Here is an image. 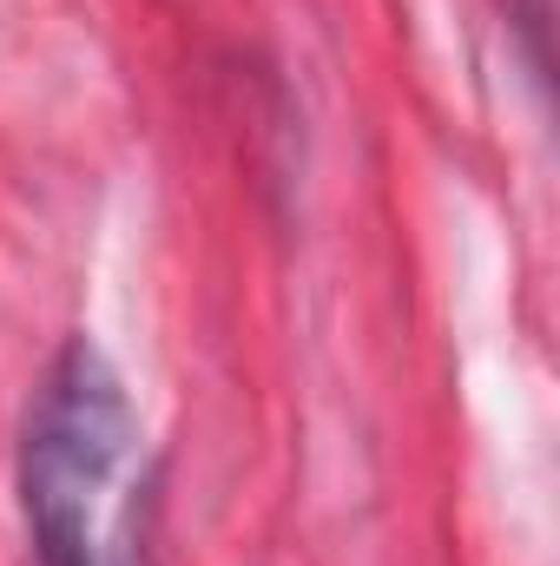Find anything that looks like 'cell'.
Segmentation results:
<instances>
[{"label": "cell", "instance_id": "6da1fadb", "mask_svg": "<svg viewBox=\"0 0 560 566\" xmlns=\"http://www.w3.org/2000/svg\"><path fill=\"white\" fill-rule=\"evenodd\" d=\"M133 402L113 363L80 336L60 349L27 428V521L40 566H126L100 554V507L133 454Z\"/></svg>", "mask_w": 560, "mask_h": 566}]
</instances>
